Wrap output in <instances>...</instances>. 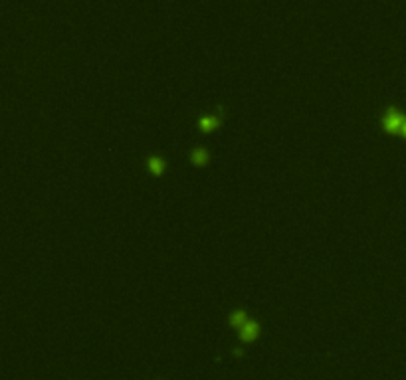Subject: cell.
Returning a JSON list of instances; mask_svg holds the SVG:
<instances>
[{
  "label": "cell",
  "instance_id": "1",
  "mask_svg": "<svg viewBox=\"0 0 406 380\" xmlns=\"http://www.w3.org/2000/svg\"><path fill=\"white\" fill-rule=\"evenodd\" d=\"M404 119L406 117L402 115V111H398V109L391 107V109H387V113H384V117H382V125H384L387 129H391V131H394V129H398V131H400V127H402Z\"/></svg>",
  "mask_w": 406,
  "mask_h": 380
},
{
  "label": "cell",
  "instance_id": "2",
  "mask_svg": "<svg viewBox=\"0 0 406 380\" xmlns=\"http://www.w3.org/2000/svg\"><path fill=\"white\" fill-rule=\"evenodd\" d=\"M256 331H258L256 323H254V321H248V323H244V327H242L240 337L244 339V341H248V339H252V337L256 334Z\"/></svg>",
  "mask_w": 406,
  "mask_h": 380
},
{
  "label": "cell",
  "instance_id": "3",
  "mask_svg": "<svg viewBox=\"0 0 406 380\" xmlns=\"http://www.w3.org/2000/svg\"><path fill=\"white\" fill-rule=\"evenodd\" d=\"M147 165H149V168L153 172H159V170L163 168V159H159V157H149V159H147Z\"/></svg>",
  "mask_w": 406,
  "mask_h": 380
},
{
  "label": "cell",
  "instance_id": "4",
  "mask_svg": "<svg viewBox=\"0 0 406 380\" xmlns=\"http://www.w3.org/2000/svg\"><path fill=\"white\" fill-rule=\"evenodd\" d=\"M190 159L196 161V163H202V161L206 159V151H204V149H195L193 154H190Z\"/></svg>",
  "mask_w": 406,
  "mask_h": 380
},
{
  "label": "cell",
  "instance_id": "5",
  "mask_svg": "<svg viewBox=\"0 0 406 380\" xmlns=\"http://www.w3.org/2000/svg\"><path fill=\"white\" fill-rule=\"evenodd\" d=\"M214 123H216V119H214V117H210V115H204V117H200V125H202L204 129L212 127Z\"/></svg>",
  "mask_w": 406,
  "mask_h": 380
},
{
  "label": "cell",
  "instance_id": "6",
  "mask_svg": "<svg viewBox=\"0 0 406 380\" xmlns=\"http://www.w3.org/2000/svg\"><path fill=\"white\" fill-rule=\"evenodd\" d=\"M230 321H232L234 325H238V323H242V321H244V311H242V309H238V311H234V313H232V317H230Z\"/></svg>",
  "mask_w": 406,
  "mask_h": 380
},
{
  "label": "cell",
  "instance_id": "7",
  "mask_svg": "<svg viewBox=\"0 0 406 380\" xmlns=\"http://www.w3.org/2000/svg\"><path fill=\"white\" fill-rule=\"evenodd\" d=\"M400 131H402V135L406 137V119H404V123H402V127H400Z\"/></svg>",
  "mask_w": 406,
  "mask_h": 380
}]
</instances>
